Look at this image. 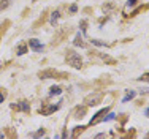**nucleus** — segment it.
<instances>
[{
	"label": "nucleus",
	"instance_id": "obj_1",
	"mask_svg": "<svg viewBox=\"0 0 149 139\" xmlns=\"http://www.w3.org/2000/svg\"><path fill=\"white\" fill-rule=\"evenodd\" d=\"M65 60H67L68 65L73 66V68H81V66H83V60H81V57L78 55L74 51H67Z\"/></svg>",
	"mask_w": 149,
	"mask_h": 139
},
{
	"label": "nucleus",
	"instance_id": "obj_2",
	"mask_svg": "<svg viewBox=\"0 0 149 139\" xmlns=\"http://www.w3.org/2000/svg\"><path fill=\"white\" fill-rule=\"evenodd\" d=\"M102 97H103V95H102L100 92H97V93H92V95H89V97H86L84 103H86L87 106H95V104H98V103L102 101Z\"/></svg>",
	"mask_w": 149,
	"mask_h": 139
},
{
	"label": "nucleus",
	"instance_id": "obj_3",
	"mask_svg": "<svg viewBox=\"0 0 149 139\" xmlns=\"http://www.w3.org/2000/svg\"><path fill=\"white\" fill-rule=\"evenodd\" d=\"M109 112V108H105V109H102V111H98L97 114H95V117L91 120V125H97V123H100V122H103V119H105V115Z\"/></svg>",
	"mask_w": 149,
	"mask_h": 139
},
{
	"label": "nucleus",
	"instance_id": "obj_4",
	"mask_svg": "<svg viewBox=\"0 0 149 139\" xmlns=\"http://www.w3.org/2000/svg\"><path fill=\"white\" fill-rule=\"evenodd\" d=\"M38 76H40V79H49V77H56V76H63V74L57 73L56 70L49 68V70H45V71H40L38 73Z\"/></svg>",
	"mask_w": 149,
	"mask_h": 139
},
{
	"label": "nucleus",
	"instance_id": "obj_5",
	"mask_svg": "<svg viewBox=\"0 0 149 139\" xmlns=\"http://www.w3.org/2000/svg\"><path fill=\"white\" fill-rule=\"evenodd\" d=\"M13 109H16V111H22V112H29L30 111V104L27 101H19L17 104H11Z\"/></svg>",
	"mask_w": 149,
	"mask_h": 139
},
{
	"label": "nucleus",
	"instance_id": "obj_6",
	"mask_svg": "<svg viewBox=\"0 0 149 139\" xmlns=\"http://www.w3.org/2000/svg\"><path fill=\"white\" fill-rule=\"evenodd\" d=\"M59 109V104H49V106H45V108H40V112L43 115H49V114L56 112Z\"/></svg>",
	"mask_w": 149,
	"mask_h": 139
},
{
	"label": "nucleus",
	"instance_id": "obj_7",
	"mask_svg": "<svg viewBox=\"0 0 149 139\" xmlns=\"http://www.w3.org/2000/svg\"><path fill=\"white\" fill-rule=\"evenodd\" d=\"M29 46L33 49L35 52H41V51H43V44H41L38 40H30L29 41Z\"/></svg>",
	"mask_w": 149,
	"mask_h": 139
},
{
	"label": "nucleus",
	"instance_id": "obj_8",
	"mask_svg": "<svg viewBox=\"0 0 149 139\" xmlns=\"http://www.w3.org/2000/svg\"><path fill=\"white\" fill-rule=\"evenodd\" d=\"M84 114H86V106H81V108H76L73 111V117L74 119H83Z\"/></svg>",
	"mask_w": 149,
	"mask_h": 139
},
{
	"label": "nucleus",
	"instance_id": "obj_9",
	"mask_svg": "<svg viewBox=\"0 0 149 139\" xmlns=\"http://www.w3.org/2000/svg\"><path fill=\"white\" fill-rule=\"evenodd\" d=\"M59 16H60L59 10H56V11H52V14H51V19H49V22H51V26H56V24H57V21H59Z\"/></svg>",
	"mask_w": 149,
	"mask_h": 139
},
{
	"label": "nucleus",
	"instance_id": "obj_10",
	"mask_svg": "<svg viewBox=\"0 0 149 139\" xmlns=\"http://www.w3.org/2000/svg\"><path fill=\"white\" fill-rule=\"evenodd\" d=\"M62 93V89L59 87V85H52L51 89H49V95L51 97H54V95H60Z\"/></svg>",
	"mask_w": 149,
	"mask_h": 139
},
{
	"label": "nucleus",
	"instance_id": "obj_11",
	"mask_svg": "<svg viewBox=\"0 0 149 139\" xmlns=\"http://www.w3.org/2000/svg\"><path fill=\"white\" fill-rule=\"evenodd\" d=\"M135 90H127V93H125V97H124L122 100V103H127V101H130V100H133L135 98Z\"/></svg>",
	"mask_w": 149,
	"mask_h": 139
},
{
	"label": "nucleus",
	"instance_id": "obj_12",
	"mask_svg": "<svg viewBox=\"0 0 149 139\" xmlns=\"http://www.w3.org/2000/svg\"><path fill=\"white\" fill-rule=\"evenodd\" d=\"M73 44L74 46H79V48H86V43L83 41V38H81L79 35H76V38L73 40Z\"/></svg>",
	"mask_w": 149,
	"mask_h": 139
},
{
	"label": "nucleus",
	"instance_id": "obj_13",
	"mask_svg": "<svg viewBox=\"0 0 149 139\" xmlns=\"http://www.w3.org/2000/svg\"><path fill=\"white\" fill-rule=\"evenodd\" d=\"M100 57H102V59L105 60L106 63H109V65H114V63H116V60L113 59V57H109V55H106V54H102Z\"/></svg>",
	"mask_w": 149,
	"mask_h": 139
},
{
	"label": "nucleus",
	"instance_id": "obj_14",
	"mask_svg": "<svg viewBox=\"0 0 149 139\" xmlns=\"http://www.w3.org/2000/svg\"><path fill=\"white\" fill-rule=\"evenodd\" d=\"M26 52H27V46H26V44H21L19 48H17L16 54H17V55H24Z\"/></svg>",
	"mask_w": 149,
	"mask_h": 139
},
{
	"label": "nucleus",
	"instance_id": "obj_15",
	"mask_svg": "<svg viewBox=\"0 0 149 139\" xmlns=\"http://www.w3.org/2000/svg\"><path fill=\"white\" fill-rule=\"evenodd\" d=\"M92 44H95V46H103V48H108V43H105V41H100V40H94L92 38Z\"/></svg>",
	"mask_w": 149,
	"mask_h": 139
},
{
	"label": "nucleus",
	"instance_id": "obj_16",
	"mask_svg": "<svg viewBox=\"0 0 149 139\" xmlns=\"http://www.w3.org/2000/svg\"><path fill=\"white\" fill-rule=\"evenodd\" d=\"M114 119H116V114L108 112V114H106V117L103 119V122H111V120H114Z\"/></svg>",
	"mask_w": 149,
	"mask_h": 139
},
{
	"label": "nucleus",
	"instance_id": "obj_17",
	"mask_svg": "<svg viewBox=\"0 0 149 139\" xmlns=\"http://www.w3.org/2000/svg\"><path fill=\"white\" fill-rule=\"evenodd\" d=\"M83 130H84V127H76V128H74V131L72 133V138H76V136H78V134H79Z\"/></svg>",
	"mask_w": 149,
	"mask_h": 139
},
{
	"label": "nucleus",
	"instance_id": "obj_18",
	"mask_svg": "<svg viewBox=\"0 0 149 139\" xmlns=\"http://www.w3.org/2000/svg\"><path fill=\"white\" fill-rule=\"evenodd\" d=\"M138 81H143V82H149V73H144L143 76L138 77Z\"/></svg>",
	"mask_w": 149,
	"mask_h": 139
},
{
	"label": "nucleus",
	"instance_id": "obj_19",
	"mask_svg": "<svg viewBox=\"0 0 149 139\" xmlns=\"http://www.w3.org/2000/svg\"><path fill=\"white\" fill-rule=\"evenodd\" d=\"M86 26H87V21H86V19H83V21H81V27H79L83 33H86V28H87Z\"/></svg>",
	"mask_w": 149,
	"mask_h": 139
},
{
	"label": "nucleus",
	"instance_id": "obj_20",
	"mask_svg": "<svg viewBox=\"0 0 149 139\" xmlns=\"http://www.w3.org/2000/svg\"><path fill=\"white\" fill-rule=\"evenodd\" d=\"M114 8V5H113V3H108V5H103V11H105V14L109 11V10H113Z\"/></svg>",
	"mask_w": 149,
	"mask_h": 139
},
{
	"label": "nucleus",
	"instance_id": "obj_21",
	"mask_svg": "<svg viewBox=\"0 0 149 139\" xmlns=\"http://www.w3.org/2000/svg\"><path fill=\"white\" fill-rule=\"evenodd\" d=\"M135 3H136V0H129V2H127V8H130V6H133Z\"/></svg>",
	"mask_w": 149,
	"mask_h": 139
},
{
	"label": "nucleus",
	"instance_id": "obj_22",
	"mask_svg": "<svg viewBox=\"0 0 149 139\" xmlns=\"http://www.w3.org/2000/svg\"><path fill=\"white\" fill-rule=\"evenodd\" d=\"M78 11V6L76 5H72V6H70V13H76Z\"/></svg>",
	"mask_w": 149,
	"mask_h": 139
},
{
	"label": "nucleus",
	"instance_id": "obj_23",
	"mask_svg": "<svg viewBox=\"0 0 149 139\" xmlns=\"http://www.w3.org/2000/svg\"><path fill=\"white\" fill-rule=\"evenodd\" d=\"M140 93H141V95H149V89H141Z\"/></svg>",
	"mask_w": 149,
	"mask_h": 139
},
{
	"label": "nucleus",
	"instance_id": "obj_24",
	"mask_svg": "<svg viewBox=\"0 0 149 139\" xmlns=\"http://www.w3.org/2000/svg\"><path fill=\"white\" fill-rule=\"evenodd\" d=\"M5 97H6V93H5V92H0V103H3V100H5Z\"/></svg>",
	"mask_w": 149,
	"mask_h": 139
},
{
	"label": "nucleus",
	"instance_id": "obj_25",
	"mask_svg": "<svg viewBox=\"0 0 149 139\" xmlns=\"http://www.w3.org/2000/svg\"><path fill=\"white\" fill-rule=\"evenodd\" d=\"M105 136H106L105 133H100V134H97V136H95V138H105Z\"/></svg>",
	"mask_w": 149,
	"mask_h": 139
},
{
	"label": "nucleus",
	"instance_id": "obj_26",
	"mask_svg": "<svg viewBox=\"0 0 149 139\" xmlns=\"http://www.w3.org/2000/svg\"><path fill=\"white\" fill-rule=\"evenodd\" d=\"M144 114H146V117H149V108H146V111H144Z\"/></svg>",
	"mask_w": 149,
	"mask_h": 139
},
{
	"label": "nucleus",
	"instance_id": "obj_27",
	"mask_svg": "<svg viewBox=\"0 0 149 139\" xmlns=\"http://www.w3.org/2000/svg\"><path fill=\"white\" fill-rule=\"evenodd\" d=\"M0 138H5V134H3V133H0Z\"/></svg>",
	"mask_w": 149,
	"mask_h": 139
},
{
	"label": "nucleus",
	"instance_id": "obj_28",
	"mask_svg": "<svg viewBox=\"0 0 149 139\" xmlns=\"http://www.w3.org/2000/svg\"><path fill=\"white\" fill-rule=\"evenodd\" d=\"M0 68H2V63H0Z\"/></svg>",
	"mask_w": 149,
	"mask_h": 139
}]
</instances>
